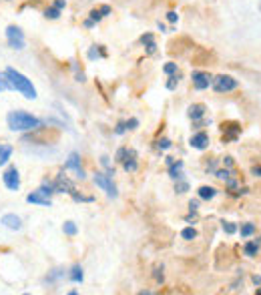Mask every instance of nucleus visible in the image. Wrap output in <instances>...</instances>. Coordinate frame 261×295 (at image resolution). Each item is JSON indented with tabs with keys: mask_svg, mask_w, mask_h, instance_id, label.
I'll list each match as a JSON object with an SVG mask.
<instances>
[{
	"mask_svg": "<svg viewBox=\"0 0 261 295\" xmlns=\"http://www.w3.org/2000/svg\"><path fill=\"white\" fill-rule=\"evenodd\" d=\"M6 125L14 133H30L34 129L44 127V121L38 119V117H34V115H30V113H26V111H20L18 109V111H10L6 115Z\"/></svg>",
	"mask_w": 261,
	"mask_h": 295,
	"instance_id": "f257e3e1",
	"label": "nucleus"
},
{
	"mask_svg": "<svg viewBox=\"0 0 261 295\" xmlns=\"http://www.w3.org/2000/svg\"><path fill=\"white\" fill-rule=\"evenodd\" d=\"M4 73H6V76H8L10 84H12V90H16V92L22 94L24 98H28V101H34V98L38 96V94H36V88H34V84H32V80H30L26 74H22L18 69L6 67Z\"/></svg>",
	"mask_w": 261,
	"mask_h": 295,
	"instance_id": "f03ea898",
	"label": "nucleus"
},
{
	"mask_svg": "<svg viewBox=\"0 0 261 295\" xmlns=\"http://www.w3.org/2000/svg\"><path fill=\"white\" fill-rule=\"evenodd\" d=\"M92 183H94L98 189H102L104 193H107L109 199H117V197H119V189H117V185H115L113 177H109L107 173L96 171V173L92 175Z\"/></svg>",
	"mask_w": 261,
	"mask_h": 295,
	"instance_id": "7ed1b4c3",
	"label": "nucleus"
},
{
	"mask_svg": "<svg viewBox=\"0 0 261 295\" xmlns=\"http://www.w3.org/2000/svg\"><path fill=\"white\" fill-rule=\"evenodd\" d=\"M4 34H6V42H8V46L12 48V51H24V48H26L24 30H22L20 26H16V24H8L6 30H4Z\"/></svg>",
	"mask_w": 261,
	"mask_h": 295,
	"instance_id": "20e7f679",
	"label": "nucleus"
},
{
	"mask_svg": "<svg viewBox=\"0 0 261 295\" xmlns=\"http://www.w3.org/2000/svg\"><path fill=\"white\" fill-rule=\"evenodd\" d=\"M213 90L215 92H219V94H223V92H231V90H235L237 86H239V82H237V78H233V76H229V74H219V76H213Z\"/></svg>",
	"mask_w": 261,
	"mask_h": 295,
	"instance_id": "39448f33",
	"label": "nucleus"
},
{
	"mask_svg": "<svg viewBox=\"0 0 261 295\" xmlns=\"http://www.w3.org/2000/svg\"><path fill=\"white\" fill-rule=\"evenodd\" d=\"M63 171H73L75 173V177L77 179H87V175H85V169H83V165H81V155L77 153V151H73L69 157H67V161H65V165H63Z\"/></svg>",
	"mask_w": 261,
	"mask_h": 295,
	"instance_id": "423d86ee",
	"label": "nucleus"
},
{
	"mask_svg": "<svg viewBox=\"0 0 261 295\" xmlns=\"http://www.w3.org/2000/svg\"><path fill=\"white\" fill-rule=\"evenodd\" d=\"M2 181H4V185H6L8 191H12V193L20 191V171L16 169V165H10L2 173Z\"/></svg>",
	"mask_w": 261,
	"mask_h": 295,
	"instance_id": "0eeeda50",
	"label": "nucleus"
},
{
	"mask_svg": "<svg viewBox=\"0 0 261 295\" xmlns=\"http://www.w3.org/2000/svg\"><path fill=\"white\" fill-rule=\"evenodd\" d=\"M191 80H193V86L197 90H207V88H211L213 84V76L205 73V71H193L191 73Z\"/></svg>",
	"mask_w": 261,
	"mask_h": 295,
	"instance_id": "6e6552de",
	"label": "nucleus"
},
{
	"mask_svg": "<svg viewBox=\"0 0 261 295\" xmlns=\"http://www.w3.org/2000/svg\"><path fill=\"white\" fill-rule=\"evenodd\" d=\"M55 183V193H67V195H71L73 191H75V185H73V181L65 175V171L61 169V173L57 175V179L52 181Z\"/></svg>",
	"mask_w": 261,
	"mask_h": 295,
	"instance_id": "1a4fd4ad",
	"label": "nucleus"
},
{
	"mask_svg": "<svg viewBox=\"0 0 261 295\" xmlns=\"http://www.w3.org/2000/svg\"><path fill=\"white\" fill-rule=\"evenodd\" d=\"M209 143H211V139H209V135H207L205 131H197V133L189 139V145L193 147L195 151H205L207 147H209Z\"/></svg>",
	"mask_w": 261,
	"mask_h": 295,
	"instance_id": "9d476101",
	"label": "nucleus"
},
{
	"mask_svg": "<svg viewBox=\"0 0 261 295\" xmlns=\"http://www.w3.org/2000/svg\"><path fill=\"white\" fill-rule=\"evenodd\" d=\"M0 223L10 231H20L22 229V219L16 213H4L2 217H0Z\"/></svg>",
	"mask_w": 261,
	"mask_h": 295,
	"instance_id": "9b49d317",
	"label": "nucleus"
},
{
	"mask_svg": "<svg viewBox=\"0 0 261 295\" xmlns=\"http://www.w3.org/2000/svg\"><path fill=\"white\" fill-rule=\"evenodd\" d=\"M26 203H30V205H38V207H52L50 197H44V195L38 193V191H32V193L26 195Z\"/></svg>",
	"mask_w": 261,
	"mask_h": 295,
	"instance_id": "f8f14e48",
	"label": "nucleus"
},
{
	"mask_svg": "<svg viewBox=\"0 0 261 295\" xmlns=\"http://www.w3.org/2000/svg\"><path fill=\"white\" fill-rule=\"evenodd\" d=\"M87 57H88V61L107 59V57H109V53H107V46H104V44H92V46H88Z\"/></svg>",
	"mask_w": 261,
	"mask_h": 295,
	"instance_id": "ddd939ff",
	"label": "nucleus"
},
{
	"mask_svg": "<svg viewBox=\"0 0 261 295\" xmlns=\"http://www.w3.org/2000/svg\"><path fill=\"white\" fill-rule=\"evenodd\" d=\"M205 113H207V107L201 105V103H193V105H189V109H187V115H189L191 121H201V119L205 117Z\"/></svg>",
	"mask_w": 261,
	"mask_h": 295,
	"instance_id": "4468645a",
	"label": "nucleus"
},
{
	"mask_svg": "<svg viewBox=\"0 0 261 295\" xmlns=\"http://www.w3.org/2000/svg\"><path fill=\"white\" fill-rule=\"evenodd\" d=\"M221 131H227L229 135H223V141H235L237 135L241 133V127L237 123H223L221 125Z\"/></svg>",
	"mask_w": 261,
	"mask_h": 295,
	"instance_id": "2eb2a0df",
	"label": "nucleus"
},
{
	"mask_svg": "<svg viewBox=\"0 0 261 295\" xmlns=\"http://www.w3.org/2000/svg\"><path fill=\"white\" fill-rule=\"evenodd\" d=\"M197 195H199V199H201V201H211V199H215L217 189L211 187V185H203V187H199Z\"/></svg>",
	"mask_w": 261,
	"mask_h": 295,
	"instance_id": "dca6fc26",
	"label": "nucleus"
},
{
	"mask_svg": "<svg viewBox=\"0 0 261 295\" xmlns=\"http://www.w3.org/2000/svg\"><path fill=\"white\" fill-rule=\"evenodd\" d=\"M12 153H14V147H12V145L0 143V167H4V165H6L8 161H10Z\"/></svg>",
	"mask_w": 261,
	"mask_h": 295,
	"instance_id": "f3484780",
	"label": "nucleus"
},
{
	"mask_svg": "<svg viewBox=\"0 0 261 295\" xmlns=\"http://www.w3.org/2000/svg\"><path fill=\"white\" fill-rule=\"evenodd\" d=\"M259 245H261V237H257V239H253V241H247V243L243 245V255L255 257L257 251H259Z\"/></svg>",
	"mask_w": 261,
	"mask_h": 295,
	"instance_id": "a211bd4d",
	"label": "nucleus"
},
{
	"mask_svg": "<svg viewBox=\"0 0 261 295\" xmlns=\"http://www.w3.org/2000/svg\"><path fill=\"white\" fill-rule=\"evenodd\" d=\"M183 167H185V163L183 161H173L171 165H169V177L173 179V181H177V179H183Z\"/></svg>",
	"mask_w": 261,
	"mask_h": 295,
	"instance_id": "6ab92c4d",
	"label": "nucleus"
},
{
	"mask_svg": "<svg viewBox=\"0 0 261 295\" xmlns=\"http://www.w3.org/2000/svg\"><path fill=\"white\" fill-rule=\"evenodd\" d=\"M67 275H69V279L73 281V283H83V279H85V271H83V267L77 263V265H73L69 271H67Z\"/></svg>",
	"mask_w": 261,
	"mask_h": 295,
	"instance_id": "aec40b11",
	"label": "nucleus"
},
{
	"mask_svg": "<svg viewBox=\"0 0 261 295\" xmlns=\"http://www.w3.org/2000/svg\"><path fill=\"white\" fill-rule=\"evenodd\" d=\"M36 191H38V193H42L44 197H52V195H55V183L48 181V179H44Z\"/></svg>",
	"mask_w": 261,
	"mask_h": 295,
	"instance_id": "412c9836",
	"label": "nucleus"
},
{
	"mask_svg": "<svg viewBox=\"0 0 261 295\" xmlns=\"http://www.w3.org/2000/svg\"><path fill=\"white\" fill-rule=\"evenodd\" d=\"M123 169L127 171V173H135L137 169H139V161H137V155H131V157H127L123 163Z\"/></svg>",
	"mask_w": 261,
	"mask_h": 295,
	"instance_id": "4be33fe9",
	"label": "nucleus"
},
{
	"mask_svg": "<svg viewBox=\"0 0 261 295\" xmlns=\"http://www.w3.org/2000/svg\"><path fill=\"white\" fill-rule=\"evenodd\" d=\"M131 155H137V151L135 149H129V147H121V149L117 151V155H115V161L117 163H123L127 157H131Z\"/></svg>",
	"mask_w": 261,
	"mask_h": 295,
	"instance_id": "5701e85b",
	"label": "nucleus"
},
{
	"mask_svg": "<svg viewBox=\"0 0 261 295\" xmlns=\"http://www.w3.org/2000/svg\"><path fill=\"white\" fill-rule=\"evenodd\" d=\"M42 16H44L46 20H59V18H61V10L50 4V6H46V8L42 10Z\"/></svg>",
	"mask_w": 261,
	"mask_h": 295,
	"instance_id": "b1692460",
	"label": "nucleus"
},
{
	"mask_svg": "<svg viewBox=\"0 0 261 295\" xmlns=\"http://www.w3.org/2000/svg\"><path fill=\"white\" fill-rule=\"evenodd\" d=\"M63 233H65L67 237H77V233H79L77 223H75V221H65V223H63Z\"/></svg>",
	"mask_w": 261,
	"mask_h": 295,
	"instance_id": "393cba45",
	"label": "nucleus"
},
{
	"mask_svg": "<svg viewBox=\"0 0 261 295\" xmlns=\"http://www.w3.org/2000/svg\"><path fill=\"white\" fill-rule=\"evenodd\" d=\"M237 231H239L241 239H249L251 235H255V231H257V229H255V225H253V223H243V225H241V229H237Z\"/></svg>",
	"mask_w": 261,
	"mask_h": 295,
	"instance_id": "a878e982",
	"label": "nucleus"
},
{
	"mask_svg": "<svg viewBox=\"0 0 261 295\" xmlns=\"http://www.w3.org/2000/svg\"><path fill=\"white\" fill-rule=\"evenodd\" d=\"M65 275H67V271H65V269H52V271L46 275V279H44V281H46V283H55L57 279H61V277H65Z\"/></svg>",
	"mask_w": 261,
	"mask_h": 295,
	"instance_id": "bb28decb",
	"label": "nucleus"
},
{
	"mask_svg": "<svg viewBox=\"0 0 261 295\" xmlns=\"http://www.w3.org/2000/svg\"><path fill=\"white\" fill-rule=\"evenodd\" d=\"M179 82H181V73L171 74V76H169V80L165 82V88H167V90H175V88L179 86Z\"/></svg>",
	"mask_w": 261,
	"mask_h": 295,
	"instance_id": "cd10ccee",
	"label": "nucleus"
},
{
	"mask_svg": "<svg viewBox=\"0 0 261 295\" xmlns=\"http://www.w3.org/2000/svg\"><path fill=\"white\" fill-rule=\"evenodd\" d=\"M6 90H12V84H10L8 76H6V73L0 71V92H6Z\"/></svg>",
	"mask_w": 261,
	"mask_h": 295,
	"instance_id": "c85d7f7f",
	"label": "nucleus"
},
{
	"mask_svg": "<svg viewBox=\"0 0 261 295\" xmlns=\"http://www.w3.org/2000/svg\"><path fill=\"white\" fill-rule=\"evenodd\" d=\"M181 237L185 239V241H195L197 239V229L191 225V227H185L183 231H181Z\"/></svg>",
	"mask_w": 261,
	"mask_h": 295,
	"instance_id": "c756f323",
	"label": "nucleus"
},
{
	"mask_svg": "<svg viewBox=\"0 0 261 295\" xmlns=\"http://www.w3.org/2000/svg\"><path fill=\"white\" fill-rule=\"evenodd\" d=\"M71 197H73V201H77V203H92V201H94V197L81 195V193H77V189L71 193Z\"/></svg>",
	"mask_w": 261,
	"mask_h": 295,
	"instance_id": "7c9ffc66",
	"label": "nucleus"
},
{
	"mask_svg": "<svg viewBox=\"0 0 261 295\" xmlns=\"http://www.w3.org/2000/svg\"><path fill=\"white\" fill-rule=\"evenodd\" d=\"M157 149L159 151H167V149H171L173 147V143H171V139H167V137H161V139H157Z\"/></svg>",
	"mask_w": 261,
	"mask_h": 295,
	"instance_id": "2f4dec72",
	"label": "nucleus"
},
{
	"mask_svg": "<svg viewBox=\"0 0 261 295\" xmlns=\"http://www.w3.org/2000/svg\"><path fill=\"white\" fill-rule=\"evenodd\" d=\"M163 73H165L167 76L177 74V73H179V65H177V63H173V61H169V63H165V65H163Z\"/></svg>",
	"mask_w": 261,
	"mask_h": 295,
	"instance_id": "473e14b6",
	"label": "nucleus"
},
{
	"mask_svg": "<svg viewBox=\"0 0 261 295\" xmlns=\"http://www.w3.org/2000/svg\"><path fill=\"white\" fill-rule=\"evenodd\" d=\"M213 175H215L217 179H221V181H229L231 175H233V171H229V167H225V169H215Z\"/></svg>",
	"mask_w": 261,
	"mask_h": 295,
	"instance_id": "72a5a7b5",
	"label": "nucleus"
},
{
	"mask_svg": "<svg viewBox=\"0 0 261 295\" xmlns=\"http://www.w3.org/2000/svg\"><path fill=\"white\" fill-rule=\"evenodd\" d=\"M187 191H189V183H187L185 179H177V183H175V193L183 195V193H187Z\"/></svg>",
	"mask_w": 261,
	"mask_h": 295,
	"instance_id": "f704fd0d",
	"label": "nucleus"
},
{
	"mask_svg": "<svg viewBox=\"0 0 261 295\" xmlns=\"http://www.w3.org/2000/svg\"><path fill=\"white\" fill-rule=\"evenodd\" d=\"M88 18H90L94 24H98V22H100L104 16H102V12H100V10H98V6H96V8H92V10L88 12Z\"/></svg>",
	"mask_w": 261,
	"mask_h": 295,
	"instance_id": "c9c22d12",
	"label": "nucleus"
},
{
	"mask_svg": "<svg viewBox=\"0 0 261 295\" xmlns=\"http://www.w3.org/2000/svg\"><path fill=\"white\" fill-rule=\"evenodd\" d=\"M153 277H155V281H157V283L161 285V283L165 281V273H163V267H155V269H153Z\"/></svg>",
	"mask_w": 261,
	"mask_h": 295,
	"instance_id": "e433bc0d",
	"label": "nucleus"
},
{
	"mask_svg": "<svg viewBox=\"0 0 261 295\" xmlns=\"http://www.w3.org/2000/svg\"><path fill=\"white\" fill-rule=\"evenodd\" d=\"M221 227H223V231H225L227 235H235V233H237V225H235V223H231V221H223V225H221Z\"/></svg>",
	"mask_w": 261,
	"mask_h": 295,
	"instance_id": "4c0bfd02",
	"label": "nucleus"
},
{
	"mask_svg": "<svg viewBox=\"0 0 261 295\" xmlns=\"http://www.w3.org/2000/svg\"><path fill=\"white\" fill-rule=\"evenodd\" d=\"M113 133H115V135H125V133H127V123H125V121H119V123L115 125V129H113Z\"/></svg>",
	"mask_w": 261,
	"mask_h": 295,
	"instance_id": "58836bf2",
	"label": "nucleus"
},
{
	"mask_svg": "<svg viewBox=\"0 0 261 295\" xmlns=\"http://www.w3.org/2000/svg\"><path fill=\"white\" fill-rule=\"evenodd\" d=\"M155 40V36H153V32H145V34H141V38H139V42L143 44V46H147L149 42H153Z\"/></svg>",
	"mask_w": 261,
	"mask_h": 295,
	"instance_id": "ea45409f",
	"label": "nucleus"
},
{
	"mask_svg": "<svg viewBox=\"0 0 261 295\" xmlns=\"http://www.w3.org/2000/svg\"><path fill=\"white\" fill-rule=\"evenodd\" d=\"M155 53H157V42L153 40V42H149V44L145 46V55H147V57H153Z\"/></svg>",
	"mask_w": 261,
	"mask_h": 295,
	"instance_id": "a19ab883",
	"label": "nucleus"
},
{
	"mask_svg": "<svg viewBox=\"0 0 261 295\" xmlns=\"http://www.w3.org/2000/svg\"><path fill=\"white\" fill-rule=\"evenodd\" d=\"M165 18H167V22H171V24H177V22H179V14H177L175 10H169Z\"/></svg>",
	"mask_w": 261,
	"mask_h": 295,
	"instance_id": "79ce46f5",
	"label": "nucleus"
},
{
	"mask_svg": "<svg viewBox=\"0 0 261 295\" xmlns=\"http://www.w3.org/2000/svg\"><path fill=\"white\" fill-rule=\"evenodd\" d=\"M127 123V131H135L137 127H139V119L137 117H131L129 121H125Z\"/></svg>",
	"mask_w": 261,
	"mask_h": 295,
	"instance_id": "37998d69",
	"label": "nucleus"
},
{
	"mask_svg": "<svg viewBox=\"0 0 261 295\" xmlns=\"http://www.w3.org/2000/svg\"><path fill=\"white\" fill-rule=\"evenodd\" d=\"M98 10L102 12V16H104V18H107V16H111V14H113V8H111L109 4H100V6H98Z\"/></svg>",
	"mask_w": 261,
	"mask_h": 295,
	"instance_id": "c03bdc74",
	"label": "nucleus"
},
{
	"mask_svg": "<svg viewBox=\"0 0 261 295\" xmlns=\"http://www.w3.org/2000/svg\"><path fill=\"white\" fill-rule=\"evenodd\" d=\"M52 6H55V8H59L61 12L67 8V0H52Z\"/></svg>",
	"mask_w": 261,
	"mask_h": 295,
	"instance_id": "a18cd8bd",
	"label": "nucleus"
},
{
	"mask_svg": "<svg viewBox=\"0 0 261 295\" xmlns=\"http://www.w3.org/2000/svg\"><path fill=\"white\" fill-rule=\"evenodd\" d=\"M75 80H77V82H85V80H87V74L77 69V71H75Z\"/></svg>",
	"mask_w": 261,
	"mask_h": 295,
	"instance_id": "49530a36",
	"label": "nucleus"
},
{
	"mask_svg": "<svg viewBox=\"0 0 261 295\" xmlns=\"http://www.w3.org/2000/svg\"><path fill=\"white\" fill-rule=\"evenodd\" d=\"M94 26H96V24H94V22H92L88 16L83 20V28H85V30H90V28H94Z\"/></svg>",
	"mask_w": 261,
	"mask_h": 295,
	"instance_id": "de8ad7c7",
	"label": "nucleus"
},
{
	"mask_svg": "<svg viewBox=\"0 0 261 295\" xmlns=\"http://www.w3.org/2000/svg\"><path fill=\"white\" fill-rule=\"evenodd\" d=\"M189 209L191 211H199V199H191L189 201Z\"/></svg>",
	"mask_w": 261,
	"mask_h": 295,
	"instance_id": "09e8293b",
	"label": "nucleus"
},
{
	"mask_svg": "<svg viewBox=\"0 0 261 295\" xmlns=\"http://www.w3.org/2000/svg\"><path fill=\"white\" fill-rule=\"evenodd\" d=\"M185 221H187V223H191V225H193V223H195V221H197V211H191V215H187V217H185Z\"/></svg>",
	"mask_w": 261,
	"mask_h": 295,
	"instance_id": "8fccbe9b",
	"label": "nucleus"
},
{
	"mask_svg": "<svg viewBox=\"0 0 261 295\" xmlns=\"http://www.w3.org/2000/svg\"><path fill=\"white\" fill-rule=\"evenodd\" d=\"M215 169H217V163H215V161H211V163H209V165H207V171H211V173H215Z\"/></svg>",
	"mask_w": 261,
	"mask_h": 295,
	"instance_id": "3c124183",
	"label": "nucleus"
},
{
	"mask_svg": "<svg viewBox=\"0 0 261 295\" xmlns=\"http://www.w3.org/2000/svg\"><path fill=\"white\" fill-rule=\"evenodd\" d=\"M251 281H253L255 285H261V275H257V273H255V275H251Z\"/></svg>",
	"mask_w": 261,
	"mask_h": 295,
	"instance_id": "603ef678",
	"label": "nucleus"
},
{
	"mask_svg": "<svg viewBox=\"0 0 261 295\" xmlns=\"http://www.w3.org/2000/svg\"><path fill=\"white\" fill-rule=\"evenodd\" d=\"M251 175H255V177H261V165H259V167H253V169H251Z\"/></svg>",
	"mask_w": 261,
	"mask_h": 295,
	"instance_id": "864d4df0",
	"label": "nucleus"
},
{
	"mask_svg": "<svg viewBox=\"0 0 261 295\" xmlns=\"http://www.w3.org/2000/svg\"><path fill=\"white\" fill-rule=\"evenodd\" d=\"M223 165H225V167H233V159H231V157H225V159H223Z\"/></svg>",
	"mask_w": 261,
	"mask_h": 295,
	"instance_id": "5fc2aeb1",
	"label": "nucleus"
},
{
	"mask_svg": "<svg viewBox=\"0 0 261 295\" xmlns=\"http://www.w3.org/2000/svg\"><path fill=\"white\" fill-rule=\"evenodd\" d=\"M157 28H159L161 32H169V30H167V26H165L163 22H157Z\"/></svg>",
	"mask_w": 261,
	"mask_h": 295,
	"instance_id": "6e6d98bb",
	"label": "nucleus"
},
{
	"mask_svg": "<svg viewBox=\"0 0 261 295\" xmlns=\"http://www.w3.org/2000/svg\"><path fill=\"white\" fill-rule=\"evenodd\" d=\"M257 8H259V12H261V0H257Z\"/></svg>",
	"mask_w": 261,
	"mask_h": 295,
	"instance_id": "4d7b16f0",
	"label": "nucleus"
},
{
	"mask_svg": "<svg viewBox=\"0 0 261 295\" xmlns=\"http://www.w3.org/2000/svg\"><path fill=\"white\" fill-rule=\"evenodd\" d=\"M6 2H12V0H6Z\"/></svg>",
	"mask_w": 261,
	"mask_h": 295,
	"instance_id": "13d9d810",
	"label": "nucleus"
}]
</instances>
